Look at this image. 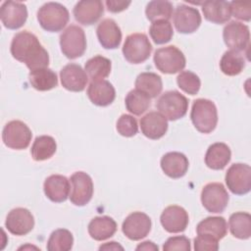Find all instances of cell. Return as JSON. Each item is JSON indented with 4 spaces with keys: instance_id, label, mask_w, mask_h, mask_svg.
Listing matches in <instances>:
<instances>
[{
    "instance_id": "cell-1",
    "label": "cell",
    "mask_w": 251,
    "mask_h": 251,
    "mask_svg": "<svg viewBox=\"0 0 251 251\" xmlns=\"http://www.w3.org/2000/svg\"><path fill=\"white\" fill-rule=\"evenodd\" d=\"M10 51L13 58L25 63L30 71L47 68L49 65L48 52L37 36L28 30H23L14 35Z\"/></svg>"
},
{
    "instance_id": "cell-2",
    "label": "cell",
    "mask_w": 251,
    "mask_h": 251,
    "mask_svg": "<svg viewBox=\"0 0 251 251\" xmlns=\"http://www.w3.org/2000/svg\"><path fill=\"white\" fill-rule=\"evenodd\" d=\"M190 119L198 131L202 133L212 132L218 124V111L215 103L204 98L194 100Z\"/></svg>"
},
{
    "instance_id": "cell-3",
    "label": "cell",
    "mask_w": 251,
    "mask_h": 251,
    "mask_svg": "<svg viewBox=\"0 0 251 251\" xmlns=\"http://www.w3.org/2000/svg\"><path fill=\"white\" fill-rule=\"evenodd\" d=\"M68 9L58 2H47L37 11V21L41 27L50 32L61 31L69 23Z\"/></svg>"
},
{
    "instance_id": "cell-4",
    "label": "cell",
    "mask_w": 251,
    "mask_h": 251,
    "mask_svg": "<svg viewBox=\"0 0 251 251\" xmlns=\"http://www.w3.org/2000/svg\"><path fill=\"white\" fill-rule=\"evenodd\" d=\"M156 107L159 113H161L167 120L176 121L186 115L188 110V100L180 92L170 90L159 97Z\"/></svg>"
},
{
    "instance_id": "cell-5",
    "label": "cell",
    "mask_w": 251,
    "mask_h": 251,
    "mask_svg": "<svg viewBox=\"0 0 251 251\" xmlns=\"http://www.w3.org/2000/svg\"><path fill=\"white\" fill-rule=\"evenodd\" d=\"M156 68L163 74L174 75L182 71L186 65L183 53L174 45L159 48L153 57Z\"/></svg>"
},
{
    "instance_id": "cell-6",
    "label": "cell",
    "mask_w": 251,
    "mask_h": 251,
    "mask_svg": "<svg viewBox=\"0 0 251 251\" xmlns=\"http://www.w3.org/2000/svg\"><path fill=\"white\" fill-rule=\"evenodd\" d=\"M60 47L68 59H76L82 56L86 50L84 30L76 25H70L60 35Z\"/></svg>"
},
{
    "instance_id": "cell-7",
    "label": "cell",
    "mask_w": 251,
    "mask_h": 251,
    "mask_svg": "<svg viewBox=\"0 0 251 251\" xmlns=\"http://www.w3.org/2000/svg\"><path fill=\"white\" fill-rule=\"evenodd\" d=\"M151 52L152 45L146 34L135 32L126 36L123 54L128 63L141 64L150 57Z\"/></svg>"
},
{
    "instance_id": "cell-8",
    "label": "cell",
    "mask_w": 251,
    "mask_h": 251,
    "mask_svg": "<svg viewBox=\"0 0 251 251\" xmlns=\"http://www.w3.org/2000/svg\"><path fill=\"white\" fill-rule=\"evenodd\" d=\"M32 137L30 128L22 121L14 120L7 123L2 131L4 144L15 150H23L28 147Z\"/></svg>"
},
{
    "instance_id": "cell-9",
    "label": "cell",
    "mask_w": 251,
    "mask_h": 251,
    "mask_svg": "<svg viewBox=\"0 0 251 251\" xmlns=\"http://www.w3.org/2000/svg\"><path fill=\"white\" fill-rule=\"evenodd\" d=\"M228 193L221 182L208 183L201 191L202 205L210 213H223L228 204Z\"/></svg>"
},
{
    "instance_id": "cell-10",
    "label": "cell",
    "mask_w": 251,
    "mask_h": 251,
    "mask_svg": "<svg viewBox=\"0 0 251 251\" xmlns=\"http://www.w3.org/2000/svg\"><path fill=\"white\" fill-rule=\"evenodd\" d=\"M227 188L235 195H244L251 189V168L247 164H232L226 174Z\"/></svg>"
},
{
    "instance_id": "cell-11",
    "label": "cell",
    "mask_w": 251,
    "mask_h": 251,
    "mask_svg": "<svg viewBox=\"0 0 251 251\" xmlns=\"http://www.w3.org/2000/svg\"><path fill=\"white\" fill-rule=\"evenodd\" d=\"M223 38L230 50L245 51L250 45L249 27L243 23L231 21L226 24L223 30Z\"/></svg>"
},
{
    "instance_id": "cell-12",
    "label": "cell",
    "mask_w": 251,
    "mask_h": 251,
    "mask_svg": "<svg viewBox=\"0 0 251 251\" xmlns=\"http://www.w3.org/2000/svg\"><path fill=\"white\" fill-rule=\"evenodd\" d=\"M72 191L71 202L75 206H84L92 198L93 181L89 175L84 172H75L71 176Z\"/></svg>"
},
{
    "instance_id": "cell-13",
    "label": "cell",
    "mask_w": 251,
    "mask_h": 251,
    "mask_svg": "<svg viewBox=\"0 0 251 251\" xmlns=\"http://www.w3.org/2000/svg\"><path fill=\"white\" fill-rule=\"evenodd\" d=\"M151 219L143 212L129 214L122 225L123 233L130 240H140L148 235L151 230Z\"/></svg>"
},
{
    "instance_id": "cell-14",
    "label": "cell",
    "mask_w": 251,
    "mask_h": 251,
    "mask_svg": "<svg viewBox=\"0 0 251 251\" xmlns=\"http://www.w3.org/2000/svg\"><path fill=\"white\" fill-rule=\"evenodd\" d=\"M202 22L199 11L185 4L177 5L174 15V25L179 33H192L198 29Z\"/></svg>"
},
{
    "instance_id": "cell-15",
    "label": "cell",
    "mask_w": 251,
    "mask_h": 251,
    "mask_svg": "<svg viewBox=\"0 0 251 251\" xmlns=\"http://www.w3.org/2000/svg\"><path fill=\"white\" fill-rule=\"evenodd\" d=\"M5 226L14 235H25L32 230L34 218L27 209L22 207L15 208L8 213Z\"/></svg>"
},
{
    "instance_id": "cell-16",
    "label": "cell",
    "mask_w": 251,
    "mask_h": 251,
    "mask_svg": "<svg viewBox=\"0 0 251 251\" xmlns=\"http://www.w3.org/2000/svg\"><path fill=\"white\" fill-rule=\"evenodd\" d=\"M0 18L6 28L18 29L26 22V6L18 1H5L0 9Z\"/></svg>"
},
{
    "instance_id": "cell-17",
    "label": "cell",
    "mask_w": 251,
    "mask_h": 251,
    "mask_svg": "<svg viewBox=\"0 0 251 251\" xmlns=\"http://www.w3.org/2000/svg\"><path fill=\"white\" fill-rule=\"evenodd\" d=\"M189 217L184 208L172 205L164 209L161 214L160 222L162 226L171 233H178L185 230Z\"/></svg>"
},
{
    "instance_id": "cell-18",
    "label": "cell",
    "mask_w": 251,
    "mask_h": 251,
    "mask_svg": "<svg viewBox=\"0 0 251 251\" xmlns=\"http://www.w3.org/2000/svg\"><path fill=\"white\" fill-rule=\"evenodd\" d=\"M60 79L63 87L67 90L80 92L85 89L88 76L81 66L70 63L60 71Z\"/></svg>"
},
{
    "instance_id": "cell-19",
    "label": "cell",
    "mask_w": 251,
    "mask_h": 251,
    "mask_svg": "<svg viewBox=\"0 0 251 251\" xmlns=\"http://www.w3.org/2000/svg\"><path fill=\"white\" fill-rule=\"evenodd\" d=\"M104 13L103 3L100 0H82L75 4L73 10L74 17L78 24L91 25L97 23Z\"/></svg>"
},
{
    "instance_id": "cell-20",
    "label": "cell",
    "mask_w": 251,
    "mask_h": 251,
    "mask_svg": "<svg viewBox=\"0 0 251 251\" xmlns=\"http://www.w3.org/2000/svg\"><path fill=\"white\" fill-rule=\"evenodd\" d=\"M140 128L144 136L157 140L168 130V120L159 112L151 111L140 119Z\"/></svg>"
},
{
    "instance_id": "cell-21",
    "label": "cell",
    "mask_w": 251,
    "mask_h": 251,
    "mask_svg": "<svg viewBox=\"0 0 251 251\" xmlns=\"http://www.w3.org/2000/svg\"><path fill=\"white\" fill-rule=\"evenodd\" d=\"M99 43L105 49H116L122 41V31L113 19H104L96 28Z\"/></svg>"
},
{
    "instance_id": "cell-22",
    "label": "cell",
    "mask_w": 251,
    "mask_h": 251,
    "mask_svg": "<svg viewBox=\"0 0 251 251\" xmlns=\"http://www.w3.org/2000/svg\"><path fill=\"white\" fill-rule=\"evenodd\" d=\"M70 181L62 175H52L48 176L43 184L46 197L55 203H61L70 196Z\"/></svg>"
},
{
    "instance_id": "cell-23",
    "label": "cell",
    "mask_w": 251,
    "mask_h": 251,
    "mask_svg": "<svg viewBox=\"0 0 251 251\" xmlns=\"http://www.w3.org/2000/svg\"><path fill=\"white\" fill-rule=\"evenodd\" d=\"M86 94L94 105L100 107L109 106L116 98V90L113 84L105 79L91 81Z\"/></svg>"
},
{
    "instance_id": "cell-24",
    "label": "cell",
    "mask_w": 251,
    "mask_h": 251,
    "mask_svg": "<svg viewBox=\"0 0 251 251\" xmlns=\"http://www.w3.org/2000/svg\"><path fill=\"white\" fill-rule=\"evenodd\" d=\"M189 167L187 157L180 152L166 153L161 159V169L171 178L182 177Z\"/></svg>"
},
{
    "instance_id": "cell-25",
    "label": "cell",
    "mask_w": 251,
    "mask_h": 251,
    "mask_svg": "<svg viewBox=\"0 0 251 251\" xmlns=\"http://www.w3.org/2000/svg\"><path fill=\"white\" fill-rule=\"evenodd\" d=\"M231 151L223 142H216L210 145L205 154V164L212 170H223L230 161Z\"/></svg>"
},
{
    "instance_id": "cell-26",
    "label": "cell",
    "mask_w": 251,
    "mask_h": 251,
    "mask_svg": "<svg viewBox=\"0 0 251 251\" xmlns=\"http://www.w3.org/2000/svg\"><path fill=\"white\" fill-rule=\"evenodd\" d=\"M87 230L94 240H106L116 233L117 223L113 218L108 216L95 217L88 224Z\"/></svg>"
},
{
    "instance_id": "cell-27",
    "label": "cell",
    "mask_w": 251,
    "mask_h": 251,
    "mask_svg": "<svg viewBox=\"0 0 251 251\" xmlns=\"http://www.w3.org/2000/svg\"><path fill=\"white\" fill-rule=\"evenodd\" d=\"M202 12L207 21L218 25L226 23L231 17L229 2L226 1H205L202 4Z\"/></svg>"
},
{
    "instance_id": "cell-28",
    "label": "cell",
    "mask_w": 251,
    "mask_h": 251,
    "mask_svg": "<svg viewBox=\"0 0 251 251\" xmlns=\"http://www.w3.org/2000/svg\"><path fill=\"white\" fill-rule=\"evenodd\" d=\"M134 84L135 89L143 92L149 98L157 97L163 89L161 76L151 72H144L139 74L135 79Z\"/></svg>"
},
{
    "instance_id": "cell-29",
    "label": "cell",
    "mask_w": 251,
    "mask_h": 251,
    "mask_svg": "<svg viewBox=\"0 0 251 251\" xmlns=\"http://www.w3.org/2000/svg\"><path fill=\"white\" fill-rule=\"evenodd\" d=\"M112 69L111 61L101 55H96L86 61L84 71L92 81H98L106 78Z\"/></svg>"
},
{
    "instance_id": "cell-30",
    "label": "cell",
    "mask_w": 251,
    "mask_h": 251,
    "mask_svg": "<svg viewBox=\"0 0 251 251\" xmlns=\"http://www.w3.org/2000/svg\"><path fill=\"white\" fill-rule=\"evenodd\" d=\"M28 79L31 86L38 91H47L58 85L57 75L49 68L30 71Z\"/></svg>"
},
{
    "instance_id": "cell-31",
    "label": "cell",
    "mask_w": 251,
    "mask_h": 251,
    "mask_svg": "<svg viewBox=\"0 0 251 251\" xmlns=\"http://www.w3.org/2000/svg\"><path fill=\"white\" fill-rule=\"evenodd\" d=\"M197 234H209L218 240L224 238L227 232V224L224 217H208L196 226Z\"/></svg>"
},
{
    "instance_id": "cell-32",
    "label": "cell",
    "mask_w": 251,
    "mask_h": 251,
    "mask_svg": "<svg viewBox=\"0 0 251 251\" xmlns=\"http://www.w3.org/2000/svg\"><path fill=\"white\" fill-rule=\"evenodd\" d=\"M228 226L231 234L238 239H248L251 236V216L246 212H236L230 215Z\"/></svg>"
},
{
    "instance_id": "cell-33",
    "label": "cell",
    "mask_w": 251,
    "mask_h": 251,
    "mask_svg": "<svg viewBox=\"0 0 251 251\" xmlns=\"http://www.w3.org/2000/svg\"><path fill=\"white\" fill-rule=\"evenodd\" d=\"M57 144L52 136L40 135L34 139L30 153L34 161H45L55 154Z\"/></svg>"
},
{
    "instance_id": "cell-34",
    "label": "cell",
    "mask_w": 251,
    "mask_h": 251,
    "mask_svg": "<svg viewBox=\"0 0 251 251\" xmlns=\"http://www.w3.org/2000/svg\"><path fill=\"white\" fill-rule=\"evenodd\" d=\"M245 68V60L240 52L228 50L224 53L220 61L221 71L229 76L239 75Z\"/></svg>"
},
{
    "instance_id": "cell-35",
    "label": "cell",
    "mask_w": 251,
    "mask_h": 251,
    "mask_svg": "<svg viewBox=\"0 0 251 251\" xmlns=\"http://www.w3.org/2000/svg\"><path fill=\"white\" fill-rule=\"evenodd\" d=\"M173 4L166 0L150 1L145 9L146 18L152 23L159 20L169 21L173 16Z\"/></svg>"
},
{
    "instance_id": "cell-36",
    "label": "cell",
    "mask_w": 251,
    "mask_h": 251,
    "mask_svg": "<svg viewBox=\"0 0 251 251\" xmlns=\"http://www.w3.org/2000/svg\"><path fill=\"white\" fill-rule=\"evenodd\" d=\"M150 99L151 98H149L143 92L137 89H132L126 96V99H125L126 108L129 113L135 116H140L141 114L146 112L150 107L151 105Z\"/></svg>"
},
{
    "instance_id": "cell-37",
    "label": "cell",
    "mask_w": 251,
    "mask_h": 251,
    "mask_svg": "<svg viewBox=\"0 0 251 251\" xmlns=\"http://www.w3.org/2000/svg\"><path fill=\"white\" fill-rule=\"evenodd\" d=\"M74 236L66 228L54 230L47 241V250L49 251H69L73 248Z\"/></svg>"
},
{
    "instance_id": "cell-38",
    "label": "cell",
    "mask_w": 251,
    "mask_h": 251,
    "mask_svg": "<svg viewBox=\"0 0 251 251\" xmlns=\"http://www.w3.org/2000/svg\"><path fill=\"white\" fill-rule=\"evenodd\" d=\"M149 33L154 43L165 44L172 39L174 30L172 24L169 21L159 20L151 24L149 27Z\"/></svg>"
},
{
    "instance_id": "cell-39",
    "label": "cell",
    "mask_w": 251,
    "mask_h": 251,
    "mask_svg": "<svg viewBox=\"0 0 251 251\" xmlns=\"http://www.w3.org/2000/svg\"><path fill=\"white\" fill-rule=\"evenodd\" d=\"M176 83L182 91L190 95L197 94L201 86L199 76L191 71L180 72L176 77Z\"/></svg>"
},
{
    "instance_id": "cell-40",
    "label": "cell",
    "mask_w": 251,
    "mask_h": 251,
    "mask_svg": "<svg viewBox=\"0 0 251 251\" xmlns=\"http://www.w3.org/2000/svg\"><path fill=\"white\" fill-rule=\"evenodd\" d=\"M117 130L125 137L134 136L138 131V125L135 118L130 115L124 114L117 121Z\"/></svg>"
},
{
    "instance_id": "cell-41",
    "label": "cell",
    "mask_w": 251,
    "mask_h": 251,
    "mask_svg": "<svg viewBox=\"0 0 251 251\" xmlns=\"http://www.w3.org/2000/svg\"><path fill=\"white\" fill-rule=\"evenodd\" d=\"M191 249L190 240L184 235H177L169 237L163 245L164 251H189Z\"/></svg>"
},
{
    "instance_id": "cell-42",
    "label": "cell",
    "mask_w": 251,
    "mask_h": 251,
    "mask_svg": "<svg viewBox=\"0 0 251 251\" xmlns=\"http://www.w3.org/2000/svg\"><path fill=\"white\" fill-rule=\"evenodd\" d=\"M230 14L241 21L249 22L251 19V3L250 2H229Z\"/></svg>"
},
{
    "instance_id": "cell-43",
    "label": "cell",
    "mask_w": 251,
    "mask_h": 251,
    "mask_svg": "<svg viewBox=\"0 0 251 251\" xmlns=\"http://www.w3.org/2000/svg\"><path fill=\"white\" fill-rule=\"evenodd\" d=\"M196 251H216L219 249V240L209 234H198L194 239Z\"/></svg>"
},
{
    "instance_id": "cell-44",
    "label": "cell",
    "mask_w": 251,
    "mask_h": 251,
    "mask_svg": "<svg viewBox=\"0 0 251 251\" xmlns=\"http://www.w3.org/2000/svg\"><path fill=\"white\" fill-rule=\"evenodd\" d=\"M130 1H120V0H107L105 2L107 9L109 12L112 13H120L126 10L129 5Z\"/></svg>"
},
{
    "instance_id": "cell-45",
    "label": "cell",
    "mask_w": 251,
    "mask_h": 251,
    "mask_svg": "<svg viewBox=\"0 0 251 251\" xmlns=\"http://www.w3.org/2000/svg\"><path fill=\"white\" fill-rule=\"evenodd\" d=\"M137 251H139V250H145V251H158V246L154 243V242H152V241H149V240H147V241H143V242H141L139 245H137V247L135 248Z\"/></svg>"
},
{
    "instance_id": "cell-46",
    "label": "cell",
    "mask_w": 251,
    "mask_h": 251,
    "mask_svg": "<svg viewBox=\"0 0 251 251\" xmlns=\"http://www.w3.org/2000/svg\"><path fill=\"white\" fill-rule=\"evenodd\" d=\"M99 250H124V247L120 245L118 242L111 241L107 242L99 247Z\"/></svg>"
}]
</instances>
